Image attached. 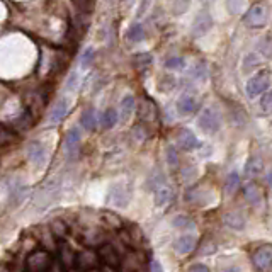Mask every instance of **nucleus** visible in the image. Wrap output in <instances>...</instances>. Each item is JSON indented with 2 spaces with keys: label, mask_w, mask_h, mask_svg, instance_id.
<instances>
[{
  "label": "nucleus",
  "mask_w": 272,
  "mask_h": 272,
  "mask_svg": "<svg viewBox=\"0 0 272 272\" xmlns=\"http://www.w3.org/2000/svg\"><path fill=\"white\" fill-rule=\"evenodd\" d=\"M26 264H27V270L29 272H46L48 269H50V265L53 264V262H51L50 252L36 250V252H32V254L27 257Z\"/></svg>",
  "instance_id": "2"
},
{
  "label": "nucleus",
  "mask_w": 272,
  "mask_h": 272,
  "mask_svg": "<svg viewBox=\"0 0 272 272\" xmlns=\"http://www.w3.org/2000/svg\"><path fill=\"white\" fill-rule=\"evenodd\" d=\"M199 108V102L194 95H182L181 99L177 100V109L181 111L182 114H191Z\"/></svg>",
  "instance_id": "15"
},
{
  "label": "nucleus",
  "mask_w": 272,
  "mask_h": 272,
  "mask_svg": "<svg viewBox=\"0 0 272 272\" xmlns=\"http://www.w3.org/2000/svg\"><path fill=\"white\" fill-rule=\"evenodd\" d=\"M100 218H102V221H104L106 225H109L111 228H114V230H123L124 221L121 220V218L116 215V213H113V211H102L100 213Z\"/></svg>",
  "instance_id": "21"
},
{
  "label": "nucleus",
  "mask_w": 272,
  "mask_h": 272,
  "mask_svg": "<svg viewBox=\"0 0 272 272\" xmlns=\"http://www.w3.org/2000/svg\"><path fill=\"white\" fill-rule=\"evenodd\" d=\"M48 230L51 231V235L55 236V240H63L68 235V226L65 225V221L61 220H53L50 223V228Z\"/></svg>",
  "instance_id": "20"
},
{
  "label": "nucleus",
  "mask_w": 272,
  "mask_h": 272,
  "mask_svg": "<svg viewBox=\"0 0 272 272\" xmlns=\"http://www.w3.org/2000/svg\"><path fill=\"white\" fill-rule=\"evenodd\" d=\"M189 272H210V269L202 264H194V265L189 267Z\"/></svg>",
  "instance_id": "39"
},
{
  "label": "nucleus",
  "mask_w": 272,
  "mask_h": 272,
  "mask_svg": "<svg viewBox=\"0 0 272 272\" xmlns=\"http://www.w3.org/2000/svg\"><path fill=\"white\" fill-rule=\"evenodd\" d=\"M66 272H77L75 269H70V270H66Z\"/></svg>",
  "instance_id": "48"
},
{
  "label": "nucleus",
  "mask_w": 272,
  "mask_h": 272,
  "mask_svg": "<svg viewBox=\"0 0 272 272\" xmlns=\"http://www.w3.org/2000/svg\"><path fill=\"white\" fill-rule=\"evenodd\" d=\"M191 77H192V79H199V80L206 79V77H208V68H206V63H197V65L192 68Z\"/></svg>",
  "instance_id": "33"
},
{
  "label": "nucleus",
  "mask_w": 272,
  "mask_h": 272,
  "mask_svg": "<svg viewBox=\"0 0 272 272\" xmlns=\"http://www.w3.org/2000/svg\"><path fill=\"white\" fill-rule=\"evenodd\" d=\"M252 264L259 272H267L270 269V264H272V250L269 245L265 247H260L254 252L252 255Z\"/></svg>",
  "instance_id": "4"
},
{
  "label": "nucleus",
  "mask_w": 272,
  "mask_h": 272,
  "mask_svg": "<svg viewBox=\"0 0 272 272\" xmlns=\"http://www.w3.org/2000/svg\"><path fill=\"white\" fill-rule=\"evenodd\" d=\"M99 265V255H97V250L94 249H82L79 254L75 255V267H79L82 270H94Z\"/></svg>",
  "instance_id": "3"
},
{
  "label": "nucleus",
  "mask_w": 272,
  "mask_h": 272,
  "mask_svg": "<svg viewBox=\"0 0 272 272\" xmlns=\"http://www.w3.org/2000/svg\"><path fill=\"white\" fill-rule=\"evenodd\" d=\"M165 66L168 70H182L186 66V60L182 56H170L168 60H165Z\"/></svg>",
  "instance_id": "31"
},
{
  "label": "nucleus",
  "mask_w": 272,
  "mask_h": 272,
  "mask_svg": "<svg viewBox=\"0 0 272 272\" xmlns=\"http://www.w3.org/2000/svg\"><path fill=\"white\" fill-rule=\"evenodd\" d=\"M40 240L43 244V250L48 252V250H55L56 249V240H55V236L51 235V231L48 230V228H45V230L41 231Z\"/></svg>",
  "instance_id": "26"
},
{
  "label": "nucleus",
  "mask_w": 272,
  "mask_h": 272,
  "mask_svg": "<svg viewBox=\"0 0 272 272\" xmlns=\"http://www.w3.org/2000/svg\"><path fill=\"white\" fill-rule=\"evenodd\" d=\"M230 2H233V0H230ZM235 2H236V6H238V7L242 6V0H235Z\"/></svg>",
  "instance_id": "46"
},
{
  "label": "nucleus",
  "mask_w": 272,
  "mask_h": 272,
  "mask_svg": "<svg viewBox=\"0 0 272 272\" xmlns=\"http://www.w3.org/2000/svg\"><path fill=\"white\" fill-rule=\"evenodd\" d=\"M240 186V176L236 172H231L230 176L226 177V192L228 194H233Z\"/></svg>",
  "instance_id": "32"
},
{
  "label": "nucleus",
  "mask_w": 272,
  "mask_h": 272,
  "mask_svg": "<svg viewBox=\"0 0 272 272\" xmlns=\"http://www.w3.org/2000/svg\"><path fill=\"white\" fill-rule=\"evenodd\" d=\"M199 126L204 133H216L220 129V118L215 109H204L199 116Z\"/></svg>",
  "instance_id": "6"
},
{
  "label": "nucleus",
  "mask_w": 272,
  "mask_h": 272,
  "mask_svg": "<svg viewBox=\"0 0 272 272\" xmlns=\"http://www.w3.org/2000/svg\"><path fill=\"white\" fill-rule=\"evenodd\" d=\"M245 199L249 201L250 204H254V206H257L260 201H262V192L257 184H249L245 189Z\"/></svg>",
  "instance_id": "23"
},
{
  "label": "nucleus",
  "mask_w": 272,
  "mask_h": 272,
  "mask_svg": "<svg viewBox=\"0 0 272 272\" xmlns=\"http://www.w3.org/2000/svg\"><path fill=\"white\" fill-rule=\"evenodd\" d=\"M172 225L177 228V230H194L196 225H194V221L191 220L189 216L186 215H179L172 220Z\"/></svg>",
  "instance_id": "25"
},
{
  "label": "nucleus",
  "mask_w": 272,
  "mask_h": 272,
  "mask_svg": "<svg viewBox=\"0 0 272 272\" xmlns=\"http://www.w3.org/2000/svg\"><path fill=\"white\" fill-rule=\"evenodd\" d=\"M75 252L70 249L68 245H61L60 249V265L63 267V269L70 270L75 267Z\"/></svg>",
  "instance_id": "16"
},
{
  "label": "nucleus",
  "mask_w": 272,
  "mask_h": 272,
  "mask_svg": "<svg viewBox=\"0 0 272 272\" xmlns=\"http://www.w3.org/2000/svg\"><path fill=\"white\" fill-rule=\"evenodd\" d=\"M177 145H179V148L187 150L189 152V150H194L199 147V140L191 129L182 128L177 131Z\"/></svg>",
  "instance_id": "9"
},
{
  "label": "nucleus",
  "mask_w": 272,
  "mask_h": 272,
  "mask_svg": "<svg viewBox=\"0 0 272 272\" xmlns=\"http://www.w3.org/2000/svg\"><path fill=\"white\" fill-rule=\"evenodd\" d=\"M102 272H116V269H113V267L104 265V269H102Z\"/></svg>",
  "instance_id": "44"
},
{
  "label": "nucleus",
  "mask_w": 272,
  "mask_h": 272,
  "mask_svg": "<svg viewBox=\"0 0 272 272\" xmlns=\"http://www.w3.org/2000/svg\"><path fill=\"white\" fill-rule=\"evenodd\" d=\"M97 255H99V260H102V264L113 267V269H118L121 265V259L118 255V252L111 244H104L97 249Z\"/></svg>",
  "instance_id": "5"
},
{
  "label": "nucleus",
  "mask_w": 272,
  "mask_h": 272,
  "mask_svg": "<svg viewBox=\"0 0 272 272\" xmlns=\"http://www.w3.org/2000/svg\"><path fill=\"white\" fill-rule=\"evenodd\" d=\"M68 113V102L66 99H60L55 104V108H53L51 114H50V123H60V121H63V118L66 116Z\"/></svg>",
  "instance_id": "18"
},
{
  "label": "nucleus",
  "mask_w": 272,
  "mask_h": 272,
  "mask_svg": "<svg viewBox=\"0 0 272 272\" xmlns=\"http://www.w3.org/2000/svg\"><path fill=\"white\" fill-rule=\"evenodd\" d=\"M265 19H267L265 9L262 7V6H254V7H250L249 12L245 14L244 22H245L249 27L257 29V27H262V26H264V24H265Z\"/></svg>",
  "instance_id": "8"
},
{
  "label": "nucleus",
  "mask_w": 272,
  "mask_h": 272,
  "mask_svg": "<svg viewBox=\"0 0 272 272\" xmlns=\"http://www.w3.org/2000/svg\"><path fill=\"white\" fill-rule=\"evenodd\" d=\"M85 272H99V270H97V269H94V270H85Z\"/></svg>",
  "instance_id": "47"
},
{
  "label": "nucleus",
  "mask_w": 272,
  "mask_h": 272,
  "mask_svg": "<svg viewBox=\"0 0 272 272\" xmlns=\"http://www.w3.org/2000/svg\"><path fill=\"white\" fill-rule=\"evenodd\" d=\"M255 63H257V58H255L254 55H250V56H249V63H245L247 70H249V68H250L252 65H255Z\"/></svg>",
  "instance_id": "42"
},
{
  "label": "nucleus",
  "mask_w": 272,
  "mask_h": 272,
  "mask_svg": "<svg viewBox=\"0 0 272 272\" xmlns=\"http://www.w3.org/2000/svg\"><path fill=\"white\" fill-rule=\"evenodd\" d=\"M262 168H264V160L259 155H254V157H250L247 160V165H245V174L250 177H255L259 176L262 172Z\"/></svg>",
  "instance_id": "17"
},
{
  "label": "nucleus",
  "mask_w": 272,
  "mask_h": 272,
  "mask_svg": "<svg viewBox=\"0 0 272 272\" xmlns=\"http://www.w3.org/2000/svg\"><path fill=\"white\" fill-rule=\"evenodd\" d=\"M269 85H270V75L269 72H260V74L254 75L252 79L247 82L245 85V92L249 97H259L262 94H265L269 90Z\"/></svg>",
  "instance_id": "1"
},
{
  "label": "nucleus",
  "mask_w": 272,
  "mask_h": 272,
  "mask_svg": "<svg viewBox=\"0 0 272 272\" xmlns=\"http://www.w3.org/2000/svg\"><path fill=\"white\" fill-rule=\"evenodd\" d=\"M0 272H11L7 265H0Z\"/></svg>",
  "instance_id": "45"
},
{
  "label": "nucleus",
  "mask_w": 272,
  "mask_h": 272,
  "mask_svg": "<svg viewBox=\"0 0 272 272\" xmlns=\"http://www.w3.org/2000/svg\"><path fill=\"white\" fill-rule=\"evenodd\" d=\"M213 27V17L208 11H202L197 14V17L194 19L192 24V36L194 38H201L204 36L210 29Z\"/></svg>",
  "instance_id": "7"
},
{
  "label": "nucleus",
  "mask_w": 272,
  "mask_h": 272,
  "mask_svg": "<svg viewBox=\"0 0 272 272\" xmlns=\"http://www.w3.org/2000/svg\"><path fill=\"white\" fill-rule=\"evenodd\" d=\"M124 194L129 196V194L126 192L124 184H114V186L109 189V201L113 204H118V206H123V204L128 202V199H129V197H124Z\"/></svg>",
  "instance_id": "13"
},
{
  "label": "nucleus",
  "mask_w": 272,
  "mask_h": 272,
  "mask_svg": "<svg viewBox=\"0 0 272 272\" xmlns=\"http://www.w3.org/2000/svg\"><path fill=\"white\" fill-rule=\"evenodd\" d=\"M94 58H95L94 48H87V50L84 51V55H82V58H80V65H82V68L90 66V65H92V61H94Z\"/></svg>",
  "instance_id": "34"
},
{
  "label": "nucleus",
  "mask_w": 272,
  "mask_h": 272,
  "mask_svg": "<svg viewBox=\"0 0 272 272\" xmlns=\"http://www.w3.org/2000/svg\"><path fill=\"white\" fill-rule=\"evenodd\" d=\"M128 40L133 43H140L145 40V27L142 24H133V26L128 29Z\"/></svg>",
  "instance_id": "28"
},
{
  "label": "nucleus",
  "mask_w": 272,
  "mask_h": 272,
  "mask_svg": "<svg viewBox=\"0 0 272 272\" xmlns=\"http://www.w3.org/2000/svg\"><path fill=\"white\" fill-rule=\"evenodd\" d=\"M48 272H63V267L60 264H51L50 269H48Z\"/></svg>",
  "instance_id": "41"
},
{
  "label": "nucleus",
  "mask_w": 272,
  "mask_h": 272,
  "mask_svg": "<svg viewBox=\"0 0 272 272\" xmlns=\"http://www.w3.org/2000/svg\"><path fill=\"white\" fill-rule=\"evenodd\" d=\"M75 85H77V74L74 72V74L70 75V79H68V82H66V90H74Z\"/></svg>",
  "instance_id": "38"
},
{
  "label": "nucleus",
  "mask_w": 272,
  "mask_h": 272,
  "mask_svg": "<svg viewBox=\"0 0 272 272\" xmlns=\"http://www.w3.org/2000/svg\"><path fill=\"white\" fill-rule=\"evenodd\" d=\"M45 155H46V150H45V147H43L40 142H32L27 147V158H29V162L40 165L43 160H45Z\"/></svg>",
  "instance_id": "14"
},
{
  "label": "nucleus",
  "mask_w": 272,
  "mask_h": 272,
  "mask_svg": "<svg viewBox=\"0 0 272 272\" xmlns=\"http://www.w3.org/2000/svg\"><path fill=\"white\" fill-rule=\"evenodd\" d=\"M80 123L84 126V129L87 131H92L95 128V113L94 109H87L82 113V118H80Z\"/></svg>",
  "instance_id": "29"
},
{
  "label": "nucleus",
  "mask_w": 272,
  "mask_h": 272,
  "mask_svg": "<svg viewBox=\"0 0 272 272\" xmlns=\"http://www.w3.org/2000/svg\"><path fill=\"white\" fill-rule=\"evenodd\" d=\"M189 4H191V0H174V12H176V16H181L187 11Z\"/></svg>",
  "instance_id": "36"
},
{
  "label": "nucleus",
  "mask_w": 272,
  "mask_h": 272,
  "mask_svg": "<svg viewBox=\"0 0 272 272\" xmlns=\"http://www.w3.org/2000/svg\"><path fill=\"white\" fill-rule=\"evenodd\" d=\"M270 102H272V95L269 92H265V94L260 97V109L264 111L265 114L270 113Z\"/></svg>",
  "instance_id": "37"
},
{
  "label": "nucleus",
  "mask_w": 272,
  "mask_h": 272,
  "mask_svg": "<svg viewBox=\"0 0 272 272\" xmlns=\"http://www.w3.org/2000/svg\"><path fill=\"white\" fill-rule=\"evenodd\" d=\"M223 221H225L230 228H233V230H244V226H245V218L238 211L226 213V215L223 216Z\"/></svg>",
  "instance_id": "19"
},
{
  "label": "nucleus",
  "mask_w": 272,
  "mask_h": 272,
  "mask_svg": "<svg viewBox=\"0 0 272 272\" xmlns=\"http://www.w3.org/2000/svg\"><path fill=\"white\" fill-rule=\"evenodd\" d=\"M223 272H240V270H238L236 267H233V265H231V267H226V269L223 270Z\"/></svg>",
  "instance_id": "43"
},
{
  "label": "nucleus",
  "mask_w": 272,
  "mask_h": 272,
  "mask_svg": "<svg viewBox=\"0 0 272 272\" xmlns=\"http://www.w3.org/2000/svg\"><path fill=\"white\" fill-rule=\"evenodd\" d=\"M196 244H197L196 235H182V236H179L176 240V244H174V250H176L179 255H187L196 249Z\"/></svg>",
  "instance_id": "10"
},
{
  "label": "nucleus",
  "mask_w": 272,
  "mask_h": 272,
  "mask_svg": "<svg viewBox=\"0 0 272 272\" xmlns=\"http://www.w3.org/2000/svg\"><path fill=\"white\" fill-rule=\"evenodd\" d=\"M118 123V113H116V109H108L104 114H102V126H104L106 129L113 128Z\"/></svg>",
  "instance_id": "30"
},
{
  "label": "nucleus",
  "mask_w": 272,
  "mask_h": 272,
  "mask_svg": "<svg viewBox=\"0 0 272 272\" xmlns=\"http://www.w3.org/2000/svg\"><path fill=\"white\" fill-rule=\"evenodd\" d=\"M167 163L172 168H176L179 165V153H177L176 147H168L167 148Z\"/></svg>",
  "instance_id": "35"
},
{
  "label": "nucleus",
  "mask_w": 272,
  "mask_h": 272,
  "mask_svg": "<svg viewBox=\"0 0 272 272\" xmlns=\"http://www.w3.org/2000/svg\"><path fill=\"white\" fill-rule=\"evenodd\" d=\"M152 272H163L162 269V265H160V262L158 260H152Z\"/></svg>",
  "instance_id": "40"
},
{
  "label": "nucleus",
  "mask_w": 272,
  "mask_h": 272,
  "mask_svg": "<svg viewBox=\"0 0 272 272\" xmlns=\"http://www.w3.org/2000/svg\"><path fill=\"white\" fill-rule=\"evenodd\" d=\"M79 145H80V129L72 128L65 136V150H66L68 157L74 158L75 155L79 153Z\"/></svg>",
  "instance_id": "11"
},
{
  "label": "nucleus",
  "mask_w": 272,
  "mask_h": 272,
  "mask_svg": "<svg viewBox=\"0 0 272 272\" xmlns=\"http://www.w3.org/2000/svg\"><path fill=\"white\" fill-rule=\"evenodd\" d=\"M134 111V97L133 95H126L123 100H121V116L123 119H129L131 113Z\"/></svg>",
  "instance_id": "27"
},
{
  "label": "nucleus",
  "mask_w": 272,
  "mask_h": 272,
  "mask_svg": "<svg viewBox=\"0 0 272 272\" xmlns=\"http://www.w3.org/2000/svg\"><path fill=\"white\" fill-rule=\"evenodd\" d=\"M140 118L143 121H155V118H157V108H155L153 102H143L142 108H140Z\"/></svg>",
  "instance_id": "24"
},
{
  "label": "nucleus",
  "mask_w": 272,
  "mask_h": 272,
  "mask_svg": "<svg viewBox=\"0 0 272 272\" xmlns=\"http://www.w3.org/2000/svg\"><path fill=\"white\" fill-rule=\"evenodd\" d=\"M170 201H172V189L165 186L158 187L157 192H155V204L158 208H165Z\"/></svg>",
  "instance_id": "22"
},
{
  "label": "nucleus",
  "mask_w": 272,
  "mask_h": 272,
  "mask_svg": "<svg viewBox=\"0 0 272 272\" xmlns=\"http://www.w3.org/2000/svg\"><path fill=\"white\" fill-rule=\"evenodd\" d=\"M84 244L89 247H100L106 244V235L99 228H89L84 231Z\"/></svg>",
  "instance_id": "12"
}]
</instances>
